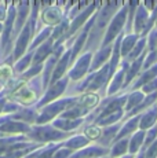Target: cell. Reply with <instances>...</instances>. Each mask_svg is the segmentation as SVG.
<instances>
[{
    "instance_id": "1",
    "label": "cell",
    "mask_w": 157,
    "mask_h": 158,
    "mask_svg": "<svg viewBox=\"0 0 157 158\" xmlns=\"http://www.w3.org/2000/svg\"><path fill=\"white\" fill-rule=\"evenodd\" d=\"M37 4H33V13L31 15L28 21H26L25 26L22 28V30L19 32L18 35V39H17V43H15V48H14V59H19L22 58L23 52L26 51L28 48V44H29V40H31L33 32H35V25H36V17H37Z\"/></svg>"
},
{
    "instance_id": "2",
    "label": "cell",
    "mask_w": 157,
    "mask_h": 158,
    "mask_svg": "<svg viewBox=\"0 0 157 158\" xmlns=\"http://www.w3.org/2000/svg\"><path fill=\"white\" fill-rule=\"evenodd\" d=\"M65 136V132H58L50 127H36V128H31L26 138H31L35 142H48L55 140V139H62Z\"/></svg>"
},
{
    "instance_id": "3",
    "label": "cell",
    "mask_w": 157,
    "mask_h": 158,
    "mask_svg": "<svg viewBox=\"0 0 157 158\" xmlns=\"http://www.w3.org/2000/svg\"><path fill=\"white\" fill-rule=\"evenodd\" d=\"M29 4L28 2L23 3H18L17 8H15V21H14V29H13V36H11V40H13L15 36L19 35V32L22 30V28L25 26L26 21H28V15H29Z\"/></svg>"
},
{
    "instance_id": "4",
    "label": "cell",
    "mask_w": 157,
    "mask_h": 158,
    "mask_svg": "<svg viewBox=\"0 0 157 158\" xmlns=\"http://www.w3.org/2000/svg\"><path fill=\"white\" fill-rule=\"evenodd\" d=\"M70 103L73 105V101H72V99H63L61 102H57V103H53V105L47 106V107L41 111V114L37 115L36 123L44 124V123H47V121H50L57 113H59V111H62L63 109H66V106H69Z\"/></svg>"
},
{
    "instance_id": "5",
    "label": "cell",
    "mask_w": 157,
    "mask_h": 158,
    "mask_svg": "<svg viewBox=\"0 0 157 158\" xmlns=\"http://www.w3.org/2000/svg\"><path fill=\"white\" fill-rule=\"evenodd\" d=\"M127 14H128V8L125 7L124 10H121V13L117 14L116 17L113 18L109 29H108V35H106V37H105V40H104V45H106L109 41H112L117 35H119V32L121 30L123 25H124V19H125Z\"/></svg>"
},
{
    "instance_id": "6",
    "label": "cell",
    "mask_w": 157,
    "mask_h": 158,
    "mask_svg": "<svg viewBox=\"0 0 157 158\" xmlns=\"http://www.w3.org/2000/svg\"><path fill=\"white\" fill-rule=\"evenodd\" d=\"M66 83H68V80H62V81H59L57 85H54V87H51L50 88V91L46 94V96H44L43 99H41L40 102H39V105H37V107H41V106H44V105H47L48 102H51V101H54V99L57 98V96H59L61 94L65 91V87H66Z\"/></svg>"
},
{
    "instance_id": "7",
    "label": "cell",
    "mask_w": 157,
    "mask_h": 158,
    "mask_svg": "<svg viewBox=\"0 0 157 158\" xmlns=\"http://www.w3.org/2000/svg\"><path fill=\"white\" fill-rule=\"evenodd\" d=\"M51 48H53V39H48V40H46V43L41 44L40 47H39V50L35 52V55L32 58V62H33L32 66L41 65L43 59H46L47 55H50Z\"/></svg>"
},
{
    "instance_id": "8",
    "label": "cell",
    "mask_w": 157,
    "mask_h": 158,
    "mask_svg": "<svg viewBox=\"0 0 157 158\" xmlns=\"http://www.w3.org/2000/svg\"><path fill=\"white\" fill-rule=\"evenodd\" d=\"M61 10L57 7H50L43 13V21L48 25H55L61 19Z\"/></svg>"
},
{
    "instance_id": "9",
    "label": "cell",
    "mask_w": 157,
    "mask_h": 158,
    "mask_svg": "<svg viewBox=\"0 0 157 158\" xmlns=\"http://www.w3.org/2000/svg\"><path fill=\"white\" fill-rule=\"evenodd\" d=\"M90 59H91V54H87L84 58H81L80 62H78V68L73 69V70L70 72V78H73V80H77V78H80L81 76L84 74V72L87 70V63L90 62Z\"/></svg>"
},
{
    "instance_id": "10",
    "label": "cell",
    "mask_w": 157,
    "mask_h": 158,
    "mask_svg": "<svg viewBox=\"0 0 157 158\" xmlns=\"http://www.w3.org/2000/svg\"><path fill=\"white\" fill-rule=\"evenodd\" d=\"M143 58H145V54H142V55L138 56V59H135V60H134V65H132L131 70L127 73V76L124 77V83H123V85H124V87L128 85V84L131 83L132 78L135 77V74H137V73L139 72V69H141V66H142V60H143Z\"/></svg>"
},
{
    "instance_id": "11",
    "label": "cell",
    "mask_w": 157,
    "mask_h": 158,
    "mask_svg": "<svg viewBox=\"0 0 157 158\" xmlns=\"http://www.w3.org/2000/svg\"><path fill=\"white\" fill-rule=\"evenodd\" d=\"M92 8H94V6H91V7H90L88 10H86V11H84V13H81L80 15H78V17L76 18V19H74L73 25L70 26V29H69V32L66 33V36H65V37H68V36L73 35V33H74V32H76V30L78 29V26H81V25H83V23H84V21L87 19V17H88L90 14H91V10H92ZM65 37H62V40H63V39H65Z\"/></svg>"
},
{
    "instance_id": "12",
    "label": "cell",
    "mask_w": 157,
    "mask_h": 158,
    "mask_svg": "<svg viewBox=\"0 0 157 158\" xmlns=\"http://www.w3.org/2000/svg\"><path fill=\"white\" fill-rule=\"evenodd\" d=\"M69 55H70V52H66L65 55H63L62 59L58 62V65H57L55 70H54V74H53V78H51L50 84H54L57 80H58V78H61V76L63 74V72H65V69H66V65H68Z\"/></svg>"
},
{
    "instance_id": "13",
    "label": "cell",
    "mask_w": 157,
    "mask_h": 158,
    "mask_svg": "<svg viewBox=\"0 0 157 158\" xmlns=\"http://www.w3.org/2000/svg\"><path fill=\"white\" fill-rule=\"evenodd\" d=\"M99 102V96L95 95V94H86L84 96H81V99L78 101V103L81 105V107L86 109H91L94 107L96 103Z\"/></svg>"
},
{
    "instance_id": "14",
    "label": "cell",
    "mask_w": 157,
    "mask_h": 158,
    "mask_svg": "<svg viewBox=\"0 0 157 158\" xmlns=\"http://www.w3.org/2000/svg\"><path fill=\"white\" fill-rule=\"evenodd\" d=\"M142 118V123H141V128H147V127H152L155 124L156 118H157V106L153 107L152 110H149V113H146Z\"/></svg>"
},
{
    "instance_id": "15",
    "label": "cell",
    "mask_w": 157,
    "mask_h": 158,
    "mask_svg": "<svg viewBox=\"0 0 157 158\" xmlns=\"http://www.w3.org/2000/svg\"><path fill=\"white\" fill-rule=\"evenodd\" d=\"M32 58L33 55L31 52L29 54H26L25 56H22V58H19V59L17 60V63H15V72L17 73H22V72H25L26 70V68H29V65H31V62H32Z\"/></svg>"
},
{
    "instance_id": "16",
    "label": "cell",
    "mask_w": 157,
    "mask_h": 158,
    "mask_svg": "<svg viewBox=\"0 0 157 158\" xmlns=\"http://www.w3.org/2000/svg\"><path fill=\"white\" fill-rule=\"evenodd\" d=\"M104 154H106V150L99 148V147H92V148H90V150L80 151L78 154H76L74 157H70V158H86V157H91V156H104Z\"/></svg>"
},
{
    "instance_id": "17",
    "label": "cell",
    "mask_w": 157,
    "mask_h": 158,
    "mask_svg": "<svg viewBox=\"0 0 157 158\" xmlns=\"http://www.w3.org/2000/svg\"><path fill=\"white\" fill-rule=\"evenodd\" d=\"M123 66H124V68H123V70H121V72L119 73V74L116 76V78H114V80H113V84H112V85H110L109 94L116 92V91L119 89V87L121 85V83H123V78H124V77H123V76H124V72L127 70V69H128V62H127V60H125V63H124V65H123Z\"/></svg>"
},
{
    "instance_id": "18",
    "label": "cell",
    "mask_w": 157,
    "mask_h": 158,
    "mask_svg": "<svg viewBox=\"0 0 157 158\" xmlns=\"http://www.w3.org/2000/svg\"><path fill=\"white\" fill-rule=\"evenodd\" d=\"M139 120H141V115H138V117H135L134 120H131L128 124L124 127V129L121 131V132L119 133V136H117L116 139H120V138H123V136H125V135H128L131 131H134L135 128H137V125L139 124Z\"/></svg>"
},
{
    "instance_id": "19",
    "label": "cell",
    "mask_w": 157,
    "mask_h": 158,
    "mask_svg": "<svg viewBox=\"0 0 157 158\" xmlns=\"http://www.w3.org/2000/svg\"><path fill=\"white\" fill-rule=\"evenodd\" d=\"M110 54V48H106L105 51H101V52L98 54V55L95 56L94 62H92V66H91V70H94V69H96L99 65H102L104 63V60L108 59V56H109Z\"/></svg>"
},
{
    "instance_id": "20",
    "label": "cell",
    "mask_w": 157,
    "mask_h": 158,
    "mask_svg": "<svg viewBox=\"0 0 157 158\" xmlns=\"http://www.w3.org/2000/svg\"><path fill=\"white\" fill-rule=\"evenodd\" d=\"M155 76H157V65L155 66V68L150 69V70L147 72V73H145V74L142 76V78H139V80L137 81V84L134 85V88H138L139 85H142V84L146 83V81H150L153 77H155Z\"/></svg>"
},
{
    "instance_id": "21",
    "label": "cell",
    "mask_w": 157,
    "mask_h": 158,
    "mask_svg": "<svg viewBox=\"0 0 157 158\" xmlns=\"http://www.w3.org/2000/svg\"><path fill=\"white\" fill-rule=\"evenodd\" d=\"M146 15H147V11L145 10L143 7H141L139 11H138V14H137V32L138 33H139V30L146 25Z\"/></svg>"
},
{
    "instance_id": "22",
    "label": "cell",
    "mask_w": 157,
    "mask_h": 158,
    "mask_svg": "<svg viewBox=\"0 0 157 158\" xmlns=\"http://www.w3.org/2000/svg\"><path fill=\"white\" fill-rule=\"evenodd\" d=\"M127 146H128V140H127V139L121 140L120 143H116V146H114V148H113V151H112V157L123 156V154L127 151Z\"/></svg>"
},
{
    "instance_id": "23",
    "label": "cell",
    "mask_w": 157,
    "mask_h": 158,
    "mask_svg": "<svg viewBox=\"0 0 157 158\" xmlns=\"http://www.w3.org/2000/svg\"><path fill=\"white\" fill-rule=\"evenodd\" d=\"M57 56H58V55H54L53 58H50V59H48V62H47L46 69H44V87H46L47 84L50 83V72L53 70V68H54V63H55Z\"/></svg>"
},
{
    "instance_id": "24",
    "label": "cell",
    "mask_w": 157,
    "mask_h": 158,
    "mask_svg": "<svg viewBox=\"0 0 157 158\" xmlns=\"http://www.w3.org/2000/svg\"><path fill=\"white\" fill-rule=\"evenodd\" d=\"M143 136H145V133H143V131H139V132L137 133V135L132 138V144H131V153H135V151L139 148V146L142 143V140H143Z\"/></svg>"
},
{
    "instance_id": "25",
    "label": "cell",
    "mask_w": 157,
    "mask_h": 158,
    "mask_svg": "<svg viewBox=\"0 0 157 158\" xmlns=\"http://www.w3.org/2000/svg\"><path fill=\"white\" fill-rule=\"evenodd\" d=\"M142 99H143V95H142L141 92H134L131 96H129L128 105H127V110H129L131 107H134L135 105L138 106V103H141V102H142Z\"/></svg>"
},
{
    "instance_id": "26",
    "label": "cell",
    "mask_w": 157,
    "mask_h": 158,
    "mask_svg": "<svg viewBox=\"0 0 157 158\" xmlns=\"http://www.w3.org/2000/svg\"><path fill=\"white\" fill-rule=\"evenodd\" d=\"M86 144H88V140H87L86 138H83V136L74 138L73 140L66 143V146H69V147H72V148H77V147H81V146H86Z\"/></svg>"
},
{
    "instance_id": "27",
    "label": "cell",
    "mask_w": 157,
    "mask_h": 158,
    "mask_svg": "<svg viewBox=\"0 0 157 158\" xmlns=\"http://www.w3.org/2000/svg\"><path fill=\"white\" fill-rule=\"evenodd\" d=\"M137 37H138V35L128 36V37L124 40V44H123V55H127V52L134 47V41L137 40Z\"/></svg>"
},
{
    "instance_id": "28",
    "label": "cell",
    "mask_w": 157,
    "mask_h": 158,
    "mask_svg": "<svg viewBox=\"0 0 157 158\" xmlns=\"http://www.w3.org/2000/svg\"><path fill=\"white\" fill-rule=\"evenodd\" d=\"M50 33H51V29H50V28H48V29H44L43 32H41V35H40V36H37V37L35 39V41H33L32 45H31V47H29V50H33V48H35V47H37V45L40 44L41 41H43V40H46V39L48 37V36H50Z\"/></svg>"
},
{
    "instance_id": "29",
    "label": "cell",
    "mask_w": 157,
    "mask_h": 158,
    "mask_svg": "<svg viewBox=\"0 0 157 158\" xmlns=\"http://www.w3.org/2000/svg\"><path fill=\"white\" fill-rule=\"evenodd\" d=\"M80 123H81L80 120H76V121H58L55 125H58V127H61V128H63L65 131H68V129H72V128H74V127H77Z\"/></svg>"
},
{
    "instance_id": "30",
    "label": "cell",
    "mask_w": 157,
    "mask_h": 158,
    "mask_svg": "<svg viewBox=\"0 0 157 158\" xmlns=\"http://www.w3.org/2000/svg\"><path fill=\"white\" fill-rule=\"evenodd\" d=\"M156 98H157V91H156L155 94H152L149 98H146V101L142 103L141 106H137V107H135V110H134V113H138V111H141L142 109H145V107H147L149 105H152V103L156 101Z\"/></svg>"
},
{
    "instance_id": "31",
    "label": "cell",
    "mask_w": 157,
    "mask_h": 158,
    "mask_svg": "<svg viewBox=\"0 0 157 158\" xmlns=\"http://www.w3.org/2000/svg\"><path fill=\"white\" fill-rule=\"evenodd\" d=\"M86 135L90 139H98L101 136V129L98 127H90V128L86 129Z\"/></svg>"
},
{
    "instance_id": "32",
    "label": "cell",
    "mask_w": 157,
    "mask_h": 158,
    "mask_svg": "<svg viewBox=\"0 0 157 158\" xmlns=\"http://www.w3.org/2000/svg\"><path fill=\"white\" fill-rule=\"evenodd\" d=\"M41 69H43V66H41V65H35V66H32V68L29 69L28 72L23 73L22 77H23V78H31V77H33V76L37 74V73L40 72Z\"/></svg>"
},
{
    "instance_id": "33",
    "label": "cell",
    "mask_w": 157,
    "mask_h": 158,
    "mask_svg": "<svg viewBox=\"0 0 157 158\" xmlns=\"http://www.w3.org/2000/svg\"><path fill=\"white\" fill-rule=\"evenodd\" d=\"M72 110V109H70ZM88 110H86V109H83V107H80V109H73L72 111H66V113H63L62 114V117H77V115H81V114H86Z\"/></svg>"
},
{
    "instance_id": "34",
    "label": "cell",
    "mask_w": 157,
    "mask_h": 158,
    "mask_svg": "<svg viewBox=\"0 0 157 158\" xmlns=\"http://www.w3.org/2000/svg\"><path fill=\"white\" fill-rule=\"evenodd\" d=\"M145 47V39H142V40L138 43V45L134 48V51L131 52V55L128 56V59H135L137 56H139V54H141V51H142V48Z\"/></svg>"
},
{
    "instance_id": "35",
    "label": "cell",
    "mask_w": 157,
    "mask_h": 158,
    "mask_svg": "<svg viewBox=\"0 0 157 158\" xmlns=\"http://www.w3.org/2000/svg\"><path fill=\"white\" fill-rule=\"evenodd\" d=\"M156 156H157V142H155L152 146H149V150L145 154L146 158H156Z\"/></svg>"
},
{
    "instance_id": "36",
    "label": "cell",
    "mask_w": 157,
    "mask_h": 158,
    "mask_svg": "<svg viewBox=\"0 0 157 158\" xmlns=\"http://www.w3.org/2000/svg\"><path fill=\"white\" fill-rule=\"evenodd\" d=\"M7 17V4L6 3H0V22L3 23V21Z\"/></svg>"
},
{
    "instance_id": "37",
    "label": "cell",
    "mask_w": 157,
    "mask_h": 158,
    "mask_svg": "<svg viewBox=\"0 0 157 158\" xmlns=\"http://www.w3.org/2000/svg\"><path fill=\"white\" fill-rule=\"evenodd\" d=\"M156 89H157V78H156V80H153L152 83L146 84L145 88H143L145 92H152V91H155V92H156Z\"/></svg>"
},
{
    "instance_id": "38",
    "label": "cell",
    "mask_w": 157,
    "mask_h": 158,
    "mask_svg": "<svg viewBox=\"0 0 157 158\" xmlns=\"http://www.w3.org/2000/svg\"><path fill=\"white\" fill-rule=\"evenodd\" d=\"M157 135V128H153L152 131H150V133L147 135V139H146V146H149L150 143H152V140L156 138Z\"/></svg>"
},
{
    "instance_id": "39",
    "label": "cell",
    "mask_w": 157,
    "mask_h": 158,
    "mask_svg": "<svg viewBox=\"0 0 157 158\" xmlns=\"http://www.w3.org/2000/svg\"><path fill=\"white\" fill-rule=\"evenodd\" d=\"M4 94H6V91H3V92L0 94V114L3 113V107H4L6 102H7V98L4 96Z\"/></svg>"
},
{
    "instance_id": "40",
    "label": "cell",
    "mask_w": 157,
    "mask_h": 158,
    "mask_svg": "<svg viewBox=\"0 0 157 158\" xmlns=\"http://www.w3.org/2000/svg\"><path fill=\"white\" fill-rule=\"evenodd\" d=\"M69 156V151L68 150H62V151H58L57 154H53L51 158H66Z\"/></svg>"
},
{
    "instance_id": "41",
    "label": "cell",
    "mask_w": 157,
    "mask_h": 158,
    "mask_svg": "<svg viewBox=\"0 0 157 158\" xmlns=\"http://www.w3.org/2000/svg\"><path fill=\"white\" fill-rule=\"evenodd\" d=\"M39 153H36V151H33V153H31V154H28V156H25L23 158H36V156H37Z\"/></svg>"
},
{
    "instance_id": "42",
    "label": "cell",
    "mask_w": 157,
    "mask_h": 158,
    "mask_svg": "<svg viewBox=\"0 0 157 158\" xmlns=\"http://www.w3.org/2000/svg\"><path fill=\"white\" fill-rule=\"evenodd\" d=\"M2 32H3V23L0 22V35H2Z\"/></svg>"
},
{
    "instance_id": "43",
    "label": "cell",
    "mask_w": 157,
    "mask_h": 158,
    "mask_svg": "<svg viewBox=\"0 0 157 158\" xmlns=\"http://www.w3.org/2000/svg\"><path fill=\"white\" fill-rule=\"evenodd\" d=\"M139 158H145V154H141V156H139Z\"/></svg>"
}]
</instances>
